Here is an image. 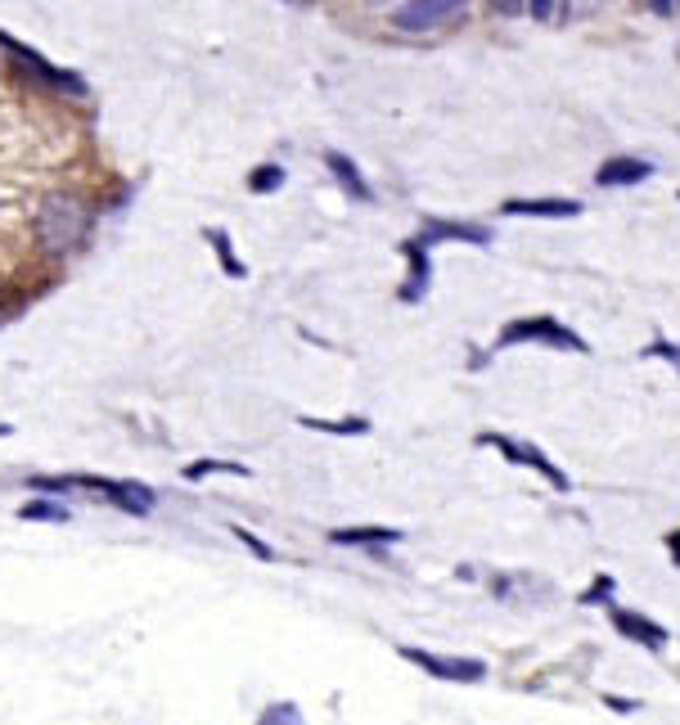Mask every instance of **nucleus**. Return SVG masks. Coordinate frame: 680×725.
I'll return each mask as SVG.
<instances>
[{"label": "nucleus", "instance_id": "1", "mask_svg": "<svg viewBox=\"0 0 680 725\" xmlns=\"http://www.w3.org/2000/svg\"><path fill=\"white\" fill-rule=\"evenodd\" d=\"M86 230V208L73 199V194H46L37 212V235L50 253H68V248L82 239Z\"/></svg>", "mask_w": 680, "mask_h": 725}, {"label": "nucleus", "instance_id": "2", "mask_svg": "<svg viewBox=\"0 0 680 725\" xmlns=\"http://www.w3.org/2000/svg\"><path fill=\"white\" fill-rule=\"evenodd\" d=\"M464 10H469V0H406V5L392 14V23H397L401 32H442V28H451V23H460Z\"/></svg>", "mask_w": 680, "mask_h": 725}, {"label": "nucleus", "instance_id": "3", "mask_svg": "<svg viewBox=\"0 0 680 725\" xmlns=\"http://www.w3.org/2000/svg\"><path fill=\"white\" fill-rule=\"evenodd\" d=\"M514 343H550V347H563V352H586V343H581L572 329H563L559 320L541 316V320H514V325L500 329V347H514Z\"/></svg>", "mask_w": 680, "mask_h": 725}, {"label": "nucleus", "instance_id": "4", "mask_svg": "<svg viewBox=\"0 0 680 725\" xmlns=\"http://www.w3.org/2000/svg\"><path fill=\"white\" fill-rule=\"evenodd\" d=\"M401 658H410L428 676H442V680H482L487 676V667L478 658H446V653H428V649H401Z\"/></svg>", "mask_w": 680, "mask_h": 725}, {"label": "nucleus", "instance_id": "5", "mask_svg": "<svg viewBox=\"0 0 680 725\" xmlns=\"http://www.w3.org/2000/svg\"><path fill=\"white\" fill-rule=\"evenodd\" d=\"M608 617H613V626L626 635V640L644 644V649H662V644H667V631H662L658 622H649V617L631 613V608H608Z\"/></svg>", "mask_w": 680, "mask_h": 725}, {"label": "nucleus", "instance_id": "6", "mask_svg": "<svg viewBox=\"0 0 680 725\" xmlns=\"http://www.w3.org/2000/svg\"><path fill=\"white\" fill-rule=\"evenodd\" d=\"M653 176V163L649 158H608L604 167L595 172V181L604 185V190H622V185H640Z\"/></svg>", "mask_w": 680, "mask_h": 725}, {"label": "nucleus", "instance_id": "7", "mask_svg": "<svg viewBox=\"0 0 680 725\" xmlns=\"http://www.w3.org/2000/svg\"><path fill=\"white\" fill-rule=\"evenodd\" d=\"M482 442L500 446V451H505L509 460H518V464H527V469L545 473V478H550V482H554V487H559V491H568V478H563V469H554V464L545 460L541 451H527V442H509V437H482Z\"/></svg>", "mask_w": 680, "mask_h": 725}, {"label": "nucleus", "instance_id": "8", "mask_svg": "<svg viewBox=\"0 0 680 725\" xmlns=\"http://www.w3.org/2000/svg\"><path fill=\"white\" fill-rule=\"evenodd\" d=\"M86 487H100L109 500H118L127 514H149L154 509V491H145V487H136V482H100V478H82Z\"/></svg>", "mask_w": 680, "mask_h": 725}, {"label": "nucleus", "instance_id": "9", "mask_svg": "<svg viewBox=\"0 0 680 725\" xmlns=\"http://www.w3.org/2000/svg\"><path fill=\"white\" fill-rule=\"evenodd\" d=\"M509 217H581V203L572 199H509L505 203Z\"/></svg>", "mask_w": 680, "mask_h": 725}, {"label": "nucleus", "instance_id": "10", "mask_svg": "<svg viewBox=\"0 0 680 725\" xmlns=\"http://www.w3.org/2000/svg\"><path fill=\"white\" fill-rule=\"evenodd\" d=\"M325 167L338 176V185H343L352 199H370V185H365V176L352 167V158H343V154H325Z\"/></svg>", "mask_w": 680, "mask_h": 725}, {"label": "nucleus", "instance_id": "11", "mask_svg": "<svg viewBox=\"0 0 680 725\" xmlns=\"http://www.w3.org/2000/svg\"><path fill=\"white\" fill-rule=\"evenodd\" d=\"M334 541L338 545H392V541H401V532H392V527H338Z\"/></svg>", "mask_w": 680, "mask_h": 725}, {"label": "nucleus", "instance_id": "12", "mask_svg": "<svg viewBox=\"0 0 680 725\" xmlns=\"http://www.w3.org/2000/svg\"><path fill=\"white\" fill-rule=\"evenodd\" d=\"M424 239H469V244H491L482 226H451V221H428Z\"/></svg>", "mask_w": 680, "mask_h": 725}, {"label": "nucleus", "instance_id": "13", "mask_svg": "<svg viewBox=\"0 0 680 725\" xmlns=\"http://www.w3.org/2000/svg\"><path fill=\"white\" fill-rule=\"evenodd\" d=\"M208 473H235V478H248L244 464H230V460H199V464H190V469H185V478L199 482V478H208Z\"/></svg>", "mask_w": 680, "mask_h": 725}, {"label": "nucleus", "instance_id": "14", "mask_svg": "<svg viewBox=\"0 0 680 725\" xmlns=\"http://www.w3.org/2000/svg\"><path fill=\"white\" fill-rule=\"evenodd\" d=\"M19 518H32V523H68V509L50 505V500H32V505H23Z\"/></svg>", "mask_w": 680, "mask_h": 725}, {"label": "nucleus", "instance_id": "15", "mask_svg": "<svg viewBox=\"0 0 680 725\" xmlns=\"http://www.w3.org/2000/svg\"><path fill=\"white\" fill-rule=\"evenodd\" d=\"M302 424H307V428H320V433H347V437H352V433H365V428H370L365 419H302Z\"/></svg>", "mask_w": 680, "mask_h": 725}, {"label": "nucleus", "instance_id": "16", "mask_svg": "<svg viewBox=\"0 0 680 725\" xmlns=\"http://www.w3.org/2000/svg\"><path fill=\"white\" fill-rule=\"evenodd\" d=\"M257 725H302V712L293 703H275V707H266Z\"/></svg>", "mask_w": 680, "mask_h": 725}, {"label": "nucleus", "instance_id": "17", "mask_svg": "<svg viewBox=\"0 0 680 725\" xmlns=\"http://www.w3.org/2000/svg\"><path fill=\"white\" fill-rule=\"evenodd\" d=\"M280 181H284V172H280V167H262V172H253V176H248V185H253L257 194L275 190V185H280Z\"/></svg>", "mask_w": 680, "mask_h": 725}, {"label": "nucleus", "instance_id": "18", "mask_svg": "<svg viewBox=\"0 0 680 725\" xmlns=\"http://www.w3.org/2000/svg\"><path fill=\"white\" fill-rule=\"evenodd\" d=\"M208 239H212V244H217V248H221V262H226V271H230V275H235V280H239V275H244V266H239V257H235V253H230V239H226V235H221V230H212V235H208Z\"/></svg>", "mask_w": 680, "mask_h": 725}, {"label": "nucleus", "instance_id": "19", "mask_svg": "<svg viewBox=\"0 0 680 725\" xmlns=\"http://www.w3.org/2000/svg\"><path fill=\"white\" fill-rule=\"evenodd\" d=\"M235 536H239V541L248 545V550L257 554V559H275V550H271V545H266V541H257L253 532H244V527H235Z\"/></svg>", "mask_w": 680, "mask_h": 725}, {"label": "nucleus", "instance_id": "20", "mask_svg": "<svg viewBox=\"0 0 680 725\" xmlns=\"http://www.w3.org/2000/svg\"><path fill=\"white\" fill-rule=\"evenodd\" d=\"M635 5H644L649 14H662V19H671V14H676V0H635Z\"/></svg>", "mask_w": 680, "mask_h": 725}, {"label": "nucleus", "instance_id": "21", "mask_svg": "<svg viewBox=\"0 0 680 725\" xmlns=\"http://www.w3.org/2000/svg\"><path fill=\"white\" fill-rule=\"evenodd\" d=\"M491 5H496V14H505V19H509V14L523 10V0H491Z\"/></svg>", "mask_w": 680, "mask_h": 725}, {"label": "nucleus", "instance_id": "22", "mask_svg": "<svg viewBox=\"0 0 680 725\" xmlns=\"http://www.w3.org/2000/svg\"><path fill=\"white\" fill-rule=\"evenodd\" d=\"M532 14H536V19H550V14H554V0H532Z\"/></svg>", "mask_w": 680, "mask_h": 725}, {"label": "nucleus", "instance_id": "23", "mask_svg": "<svg viewBox=\"0 0 680 725\" xmlns=\"http://www.w3.org/2000/svg\"><path fill=\"white\" fill-rule=\"evenodd\" d=\"M667 545L676 550V563H680V532H671V536H667Z\"/></svg>", "mask_w": 680, "mask_h": 725}, {"label": "nucleus", "instance_id": "24", "mask_svg": "<svg viewBox=\"0 0 680 725\" xmlns=\"http://www.w3.org/2000/svg\"><path fill=\"white\" fill-rule=\"evenodd\" d=\"M676 10H680V0H676Z\"/></svg>", "mask_w": 680, "mask_h": 725}]
</instances>
